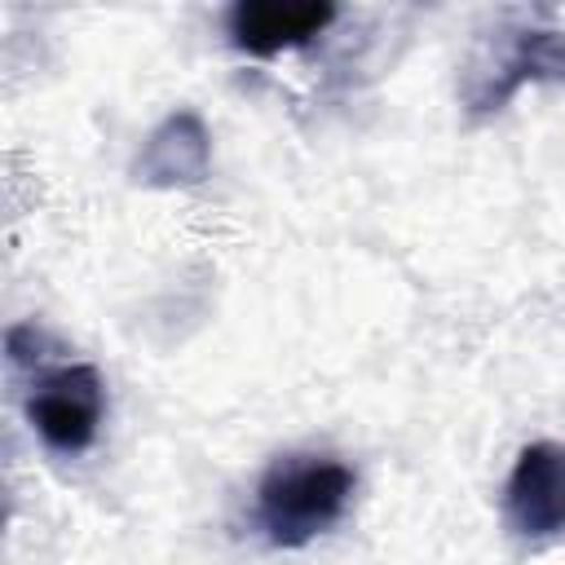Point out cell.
Wrapping results in <instances>:
<instances>
[{"mask_svg": "<svg viewBox=\"0 0 565 565\" xmlns=\"http://www.w3.org/2000/svg\"><path fill=\"white\" fill-rule=\"evenodd\" d=\"M353 490L358 472L335 455H278L256 481V525L282 552L309 547L349 512Z\"/></svg>", "mask_w": 565, "mask_h": 565, "instance_id": "6da1fadb", "label": "cell"}, {"mask_svg": "<svg viewBox=\"0 0 565 565\" xmlns=\"http://www.w3.org/2000/svg\"><path fill=\"white\" fill-rule=\"evenodd\" d=\"M525 84H565V31L547 22H525L494 44H486L468 66L459 97L472 115H494L503 110Z\"/></svg>", "mask_w": 565, "mask_h": 565, "instance_id": "7a4b0ae2", "label": "cell"}, {"mask_svg": "<svg viewBox=\"0 0 565 565\" xmlns=\"http://www.w3.org/2000/svg\"><path fill=\"white\" fill-rule=\"evenodd\" d=\"M106 419V384L93 362L44 371L26 393V424L57 455H79L97 441Z\"/></svg>", "mask_w": 565, "mask_h": 565, "instance_id": "3957f363", "label": "cell"}, {"mask_svg": "<svg viewBox=\"0 0 565 565\" xmlns=\"http://www.w3.org/2000/svg\"><path fill=\"white\" fill-rule=\"evenodd\" d=\"M503 516L508 530L530 543L565 534V441L521 446L503 486Z\"/></svg>", "mask_w": 565, "mask_h": 565, "instance_id": "277c9868", "label": "cell"}, {"mask_svg": "<svg viewBox=\"0 0 565 565\" xmlns=\"http://www.w3.org/2000/svg\"><path fill=\"white\" fill-rule=\"evenodd\" d=\"M340 18L327 0L282 4V0H238L225 9V35L247 57H278L287 49H305Z\"/></svg>", "mask_w": 565, "mask_h": 565, "instance_id": "5b68a950", "label": "cell"}, {"mask_svg": "<svg viewBox=\"0 0 565 565\" xmlns=\"http://www.w3.org/2000/svg\"><path fill=\"white\" fill-rule=\"evenodd\" d=\"M207 168H212V132L199 110L181 106L146 132L132 159V181L146 190H177V185H199Z\"/></svg>", "mask_w": 565, "mask_h": 565, "instance_id": "8992f818", "label": "cell"}]
</instances>
